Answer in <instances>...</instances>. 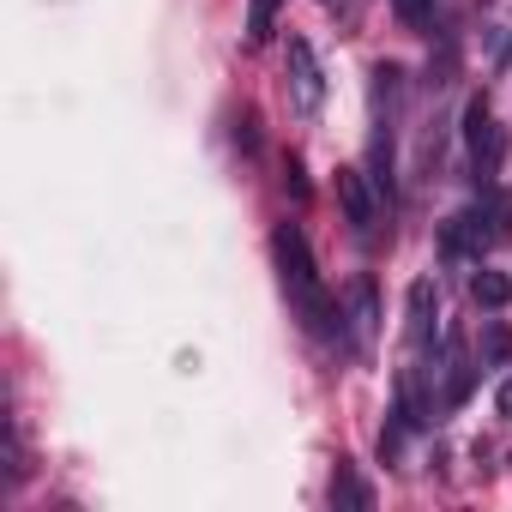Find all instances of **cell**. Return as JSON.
Masks as SVG:
<instances>
[{
	"label": "cell",
	"mask_w": 512,
	"mask_h": 512,
	"mask_svg": "<svg viewBox=\"0 0 512 512\" xmlns=\"http://www.w3.org/2000/svg\"><path fill=\"white\" fill-rule=\"evenodd\" d=\"M278 7H284V0H247V43H253V49L272 43V31H278Z\"/></svg>",
	"instance_id": "9"
},
{
	"label": "cell",
	"mask_w": 512,
	"mask_h": 512,
	"mask_svg": "<svg viewBox=\"0 0 512 512\" xmlns=\"http://www.w3.org/2000/svg\"><path fill=\"white\" fill-rule=\"evenodd\" d=\"M488 217L482 211H458L446 229H440V241H446V253H482V247H494V235L482 229Z\"/></svg>",
	"instance_id": "6"
},
{
	"label": "cell",
	"mask_w": 512,
	"mask_h": 512,
	"mask_svg": "<svg viewBox=\"0 0 512 512\" xmlns=\"http://www.w3.org/2000/svg\"><path fill=\"white\" fill-rule=\"evenodd\" d=\"M272 260H278L284 296H290V308L302 314V326H308L314 338H344V314H338V302L326 296L320 266H314V253H308V235H302L296 223H278V229H272Z\"/></svg>",
	"instance_id": "1"
},
{
	"label": "cell",
	"mask_w": 512,
	"mask_h": 512,
	"mask_svg": "<svg viewBox=\"0 0 512 512\" xmlns=\"http://www.w3.org/2000/svg\"><path fill=\"white\" fill-rule=\"evenodd\" d=\"M332 506H350V512H368L374 506V488L356 476L350 458H338V470H332Z\"/></svg>",
	"instance_id": "7"
},
{
	"label": "cell",
	"mask_w": 512,
	"mask_h": 512,
	"mask_svg": "<svg viewBox=\"0 0 512 512\" xmlns=\"http://www.w3.org/2000/svg\"><path fill=\"white\" fill-rule=\"evenodd\" d=\"M350 332H356V350L374 344V326H380V302H374V278H350Z\"/></svg>",
	"instance_id": "5"
},
{
	"label": "cell",
	"mask_w": 512,
	"mask_h": 512,
	"mask_svg": "<svg viewBox=\"0 0 512 512\" xmlns=\"http://www.w3.org/2000/svg\"><path fill=\"white\" fill-rule=\"evenodd\" d=\"M284 187H290V199H296V205L308 199V181H302V163H296V157L284 163Z\"/></svg>",
	"instance_id": "13"
},
{
	"label": "cell",
	"mask_w": 512,
	"mask_h": 512,
	"mask_svg": "<svg viewBox=\"0 0 512 512\" xmlns=\"http://www.w3.org/2000/svg\"><path fill=\"white\" fill-rule=\"evenodd\" d=\"M500 356H512V332H506V326H488V338H482V362H500Z\"/></svg>",
	"instance_id": "11"
},
{
	"label": "cell",
	"mask_w": 512,
	"mask_h": 512,
	"mask_svg": "<svg viewBox=\"0 0 512 512\" xmlns=\"http://www.w3.org/2000/svg\"><path fill=\"white\" fill-rule=\"evenodd\" d=\"M290 91H296V109H320V97H326V79H320V61H314V49L296 37L290 43Z\"/></svg>",
	"instance_id": "4"
},
{
	"label": "cell",
	"mask_w": 512,
	"mask_h": 512,
	"mask_svg": "<svg viewBox=\"0 0 512 512\" xmlns=\"http://www.w3.org/2000/svg\"><path fill=\"white\" fill-rule=\"evenodd\" d=\"M470 296H476V308H488V314H500V308L512 302V284H506L500 272H476V278H470Z\"/></svg>",
	"instance_id": "10"
},
{
	"label": "cell",
	"mask_w": 512,
	"mask_h": 512,
	"mask_svg": "<svg viewBox=\"0 0 512 512\" xmlns=\"http://www.w3.org/2000/svg\"><path fill=\"white\" fill-rule=\"evenodd\" d=\"M464 145H470L476 175L494 181V175H500V157H506V139H500V127H494V115H488V97H470V103H464Z\"/></svg>",
	"instance_id": "2"
},
{
	"label": "cell",
	"mask_w": 512,
	"mask_h": 512,
	"mask_svg": "<svg viewBox=\"0 0 512 512\" xmlns=\"http://www.w3.org/2000/svg\"><path fill=\"white\" fill-rule=\"evenodd\" d=\"M494 404H500V416H512V380H506V386L494 392Z\"/></svg>",
	"instance_id": "14"
},
{
	"label": "cell",
	"mask_w": 512,
	"mask_h": 512,
	"mask_svg": "<svg viewBox=\"0 0 512 512\" xmlns=\"http://www.w3.org/2000/svg\"><path fill=\"white\" fill-rule=\"evenodd\" d=\"M392 13H398L404 25H422V19L434 13V0H392Z\"/></svg>",
	"instance_id": "12"
},
{
	"label": "cell",
	"mask_w": 512,
	"mask_h": 512,
	"mask_svg": "<svg viewBox=\"0 0 512 512\" xmlns=\"http://www.w3.org/2000/svg\"><path fill=\"white\" fill-rule=\"evenodd\" d=\"M332 187H338V211L368 235V229H374V217H380V199H374L368 175H362V169H338V181H332Z\"/></svg>",
	"instance_id": "3"
},
{
	"label": "cell",
	"mask_w": 512,
	"mask_h": 512,
	"mask_svg": "<svg viewBox=\"0 0 512 512\" xmlns=\"http://www.w3.org/2000/svg\"><path fill=\"white\" fill-rule=\"evenodd\" d=\"M434 308H440V302H434V284L416 278V284H410V344H416V350H422L428 332H434Z\"/></svg>",
	"instance_id": "8"
}]
</instances>
